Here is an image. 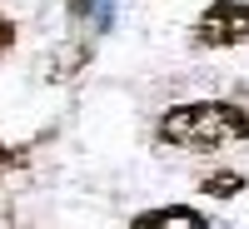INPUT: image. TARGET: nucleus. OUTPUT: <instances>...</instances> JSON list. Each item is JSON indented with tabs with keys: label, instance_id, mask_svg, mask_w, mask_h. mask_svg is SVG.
I'll return each mask as SVG.
<instances>
[{
	"label": "nucleus",
	"instance_id": "f03ea898",
	"mask_svg": "<svg viewBox=\"0 0 249 229\" xmlns=\"http://www.w3.org/2000/svg\"><path fill=\"white\" fill-rule=\"evenodd\" d=\"M195 40L210 50H230L249 40V0H210L195 20Z\"/></svg>",
	"mask_w": 249,
	"mask_h": 229
},
{
	"label": "nucleus",
	"instance_id": "7ed1b4c3",
	"mask_svg": "<svg viewBox=\"0 0 249 229\" xmlns=\"http://www.w3.org/2000/svg\"><path fill=\"white\" fill-rule=\"evenodd\" d=\"M130 229H210V214L195 204H155V210H140Z\"/></svg>",
	"mask_w": 249,
	"mask_h": 229
},
{
	"label": "nucleus",
	"instance_id": "423d86ee",
	"mask_svg": "<svg viewBox=\"0 0 249 229\" xmlns=\"http://www.w3.org/2000/svg\"><path fill=\"white\" fill-rule=\"evenodd\" d=\"M20 164V150H5V140H0V175H10Z\"/></svg>",
	"mask_w": 249,
	"mask_h": 229
},
{
	"label": "nucleus",
	"instance_id": "20e7f679",
	"mask_svg": "<svg viewBox=\"0 0 249 229\" xmlns=\"http://www.w3.org/2000/svg\"><path fill=\"white\" fill-rule=\"evenodd\" d=\"M244 190H249V179H244L239 170H214V175L199 179V194H210V199H234V194H244Z\"/></svg>",
	"mask_w": 249,
	"mask_h": 229
},
{
	"label": "nucleus",
	"instance_id": "39448f33",
	"mask_svg": "<svg viewBox=\"0 0 249 229\" xmlns=\"http://www.w3.org/2000/svg\"><path fill=\"white\" fill-rule=\"evenodd\" d=\"M15 50V20H5V15H0V60H5Z\"/></svg>",
	"mask_w": 249,
	"mask_h": 229
},
{
	"label": "nucleus",
	"instance_id": "f257e3e1",
	"mask_svg": "<svg viewBox=\"0 0 249 229\" xmlns=\"http://www.w3.org/2000/svg\"><path fill=\"white\" fill-rule=\"evenodd\" d=\"M155 140L170 150H219V144L249 140V110L234 100H190L170 105L155 124Z\"/></svg>",
	"mask_w": 249,
	"mask_h": 229
}]
</instances>
